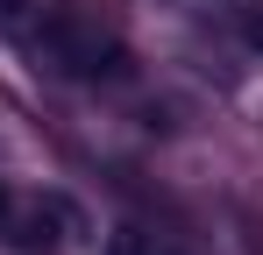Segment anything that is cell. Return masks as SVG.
<instances>
[{
  "mask_svg": "<svg viewBox=\"0 0 263 255\" xmlns=\"http://www.w3.org/2000/svg\"><path fill=\"white\" fill-rule=\"evenodd\" d=\"M43 36H50V50L64 57V71H79V78H121V71H128L114 42L86 36V29H71V22H50Z\"/></svg>",
  "mask_w": 263,
  "mask_h": 255,
  "instance_id": "obj_1",
  "label": "cell"
},
{
  "mask_svg": "<svg viewBox=\"0 0 263 255\" xmlns=\"http://www.w3.org/2000/svg\"><path fill=\"white\" fill-rule=\"evenodd\" d=\"M107 255H142V234H135V227H121V234L107 241Z\"/></svg>",
  "mask_w": 263,
  "mask_h": 255,
  "instance_id": "obj_2",
  "label": "cell"
},
{
  "mask_svg": "<svg viewBox=\"0 0 263 255\" xmlns=\"http://www.w3.org/2000/svg\"><path fill=\"white\" fill-rule=\"evenodd\" d=\"M7 213H14V199H7V184H0V227H7Z\"/></svg>",
  "mask_w": 263,
  "mask_h": 255,
  "instance_id": "obj_3",
  "label": "cell"
},
{
  "mask_svg": "<svg viewBox=\"0 0 263 255\" xmlns=\"http://www.w3.org/2000/svg\"><path fill=\"white\" fill-rule=\"evenodd\" d=\"M249 36H256V42H263V22H249Z\"/></svg>",
  "mask_w": 263,
  "mask_h": 255,
  "instance_id": "obj_4",
  "label": "cell"
}]
</instances>
